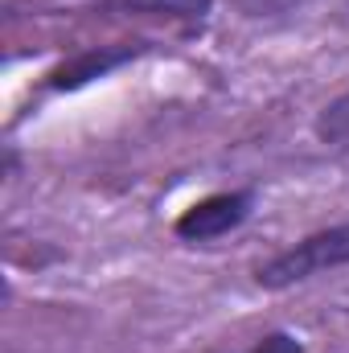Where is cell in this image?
<instances>
[{"label":"cell","instance_id":"7a4b0ae2","mask_svg":"<svg viewBox=\"0 0 349 353\" xmlns=\"http://www.w3.org/2000/svg\"><path fill=\"white\" fill-rule=\"evenodd\" d=\"M255 201H259V193L251 185L206 193V197H197L193 205H185L173 218V234L181 243H193V247L218 243V239H226V234H235V230H243L251 222Z\"/></svg>","mask_w":349,"mask_h":353},{"label":"cell","instance_id":"6da1fadb","mask_svg":"<svg viewBox=\"0 0 349 353\" xmlns=\"http://www.w3.org/2000/svg\"><path fill=\"white\" fill-rule=\"evenodd\" d=\"M341 267H349V222H333V226H321V230L288 243L283 251L267 255L263 263H255L251 279L263 292H288L296 283H308V279L341 271Z\"/></svg>","mask_w":349,"mask_h":353},{"label":"cell","instance_id":"5b68a950","mask_svg":"<svg viewBox=\"0 0 349 353\" xmlns=\"http://www.w3.org/2000/svg\"><path fill=\"white\" fill-rule=\"evenodd\" d=\"M312 136H317V144H325V148H333V152H349V87L341 90V94H333V99L317 111Z\"/></svg>","mask_w":349,"mask_h":353},{"label":"cell","instance_id":"8992f818","mask_svg":"<svg viewBox=\"0 0 349 353\" xmlns=\"http://www.w3.org/2000/svg\"><path fill=\"white\" fill-rule=\"evenodd\" d=\"M247 353H308V345L296 333H288V329H271V333L255 337V345Z\"/></svg>","mask_w":349,"mask_h":353},{"label":"cell","instance_id":"277c9868","mask_svg":"<svg viewBox=\"0 0 349 353\" xmlns=\"http://www.w3.org/2000/svg\"><path fill=\"white\" fill-rule=\"evenodd\" d=\"M214 12V0H99L94 17H136V21H169L185 37H197Z\"/></svg>","mask_w":349,"mask_h":353},{"label":"cell","instance_id":"3957f363","mask_svg":"<svg viewBox=\"0 0 349 353\" xmlns=\"http://www.w3.org/2000/svg\"><path fill=\"white\" fill-rule=\"evenodd\" d=\"M144 54H152V41H144V37L111 41V46H87V50L62 58V62L41 79V90H50V94H74V90H87L90 83H103V79H111L115 70L140 62Z\"/></svg>","mask_w":349,"mask_h":353}]
</instances>
